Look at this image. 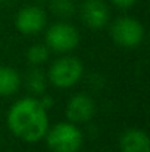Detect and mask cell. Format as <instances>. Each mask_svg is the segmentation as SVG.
<instances>
[{
  "instance_id": "cell-1",
  "label": "cell",
  "mask_w": 150,
  "mask_h": 152,
  "mask_svg": "<svg viewBox=\"0 0 150 152\" xmlns=\"http://www.w3.org/2000/svg\"><path fill=\"white\" fill-rule=\"evenodd\" d=\"M7 127L27 143L40 142L49 130L47 109L34 98H24L15 102L7 112Z\"/></svg>"
},
{
  "instance_id": "cell-8",
  "label": "cell",
  "mask_w": 150,
  "mask_h": 152,
  "mask_svg": "<svg viewBox=\"0 0 150 152\" xmlns=\"http://www.w3.org/2000/svg\"><path fill=\"white\" fill-rule=\"evenodd\" d=\"M110 16L109 7L103 0H84L81 4L83 22L90 28H101L107 24Z\"/></svg>"
},
{
  "instance_id": "cell-12",
  "label": "cell",
  "mask_w": 150,
  "mask_h": 152,
  "mask_svg": "<svg viewBox=\"0 0 150 152\" xmlns=\"http://www.w3.org/2000/svg\"><path fill=\"white\" fill-rule=\"evenodd\" d=\"M27 59L33 65H40L49 59V48L44 45H34L27 50Z\"/></svg>"
},
{
  "instance_id": "cell-14",
  "label": "cell",
  "mask_w": 150,
  "mask_h": 152,
  "mask_svg": "<svg viewBox=\"0 0 150 152\" xmlns=\"http://www.w3.org/2000/svg\"><path fill=\"white\" fill-rule=\"evenodd\" d=\"M116 7H119V9H128V7H131L137 0H110Z\"/></svg>"
},
{
  "instance_id": "cell-4",
  "label": "cell",
  "mask_w": 150,
  "mask_h": 152,
  "mask_svg": "<svg viewBox=\"0 0 150 152\" xmlns=\"http://www.w3.org/2000/svg\"><path fill=\"white\" fill-rule=\"evenodd\" d=\"M110 37L118 46L133 49L141 45L144 39V27L133 16H121L112 24Z\"/></svg>"
},
{
  "instance_id": "cell-2",
  "label": "cell",
  "mask_w": 150,
  "mask_h": 152,
  "mask_svg": "<svg viewBox=\"0 0 150 152\" xmlns=\"http://www.w3.org/2000/svg\"><path fill=\"white\" fill-rule=\"evenodd\" d=\"M51 152H78L83 146V133L74 123H57L46 133Z\"/></svg>"
},
{
  "instance_id": "cell-5",
  "label": "cell",
  "mask_w": 150,
  "mask_h": 152,
  "mask_svg": "<svg viewBox=\"0 0 150 152\" xmlns=\"http://www.w3.org/2000/svg\"><path fill=\"white\" fill-rule=\"evenodd\" d=\"M80 43L78 30L68 22L53 24L46 33V46L57 53L74 50Z\"/></svg>"
},
{
  "instance_id": "cell-11",
  "label": "cell",
  "mask_w": 150,
  "mask_h": 152,
  "mask_svg": "<svg viewBox=\"0 0 150 152\" xmlns=\"http://www.w3.org/2000/svg\"><path fill=\"white\" fill-rule=\"evenodd\" d=\"M27 87L30 92L40 95L46 90V75L40 69H33L27 75Z\"/></svg>"
},
{
  "instance_id": "cell-9",
  "label": "cell",
  "mask_w": 150,
  "mask_h": 152,
  "mask_svg": "<svg viewBox=\"0 0 150 152\" xmlns=\"http://www.w3.org/2000/svg\"><path fill=\"white\" fill-rule=\"evenodd\" d=\"M121 152H150L149 136L140 129H130L119 137Z\"/></svg>"
},
{
  "instance_id": "cell-13",
  "label": "cell",
  "mask_w": 150,
  "mask_h": 152,
  "mask_svg": "<svg viewBox=\"0 0 150 152\" xmlns=\"http://www.w3.org/2000/svg\"><path fill=\"white\" fill-rule=\"evenodd\" d=\"M50 7L59 18H69L75 13V4L72 0H51Z\"/></svg>"
},
{
  "instance_id": "cell-6",
  "label": "cell",
  "mask_w": 150,
  "mask_h": 152,
  "mask_svg": "<svg viewBox=\"0 0 150 152\" xmlns=\"http://www.w3.org/2000/svg\"><path fill=\"white\" fill-rule=\"evenodd\" d=\"M46 22H47L46 12L38 6H25L18 12L15 18L16 30L25 36L38 34L46 27Z\"/></svg>"
},
{
  "instance_id": "cell-3",
  "label": "cell",
  "mask_w": 150,
  "mask_h": 152,
  "mask_svg": "<svg viewBox=\"0 0 150 152\" xmlns=\"http://www.w3.org/2000/svg\"><path fill=\"white\" fill-rule=\"evenodd\" d=\"M83 72H84V65L78 58L62 56L51 64L47 78L54 87L68 89L75 86L81 80Z\"/></svg>"
},
{
  "instance_id": "cell-10",
  "label": "cell",
  "mask_w": 150,
  "mask_h": 152,
  "mask_svg": "<svg viewBox=\"0 0 150 152\" xmlns=\"http://www.w3.org/2000/svg\"><path fill=\"white\" fill-rule=\"evenodd\" d=\"M21 86L19 74L9 66H0V96H12Z\"/></svg>"
},
{
  "instance_id": "cell-7",
  "label": "cell",
  "mask_w": 150,
  "mask_h": 152,
  "mask_svg": "<svg viewBox=\"0 0 150 152\" xmlns=\"http://www.w3.org/2000/svg\"><path fill=\"white\" fill-rule=\"evenodd\" d=\"M66 118L74 123H87L96 114V103L87 95H75L72 96L65 108Z\"/></svg>"
}]
</instances>
